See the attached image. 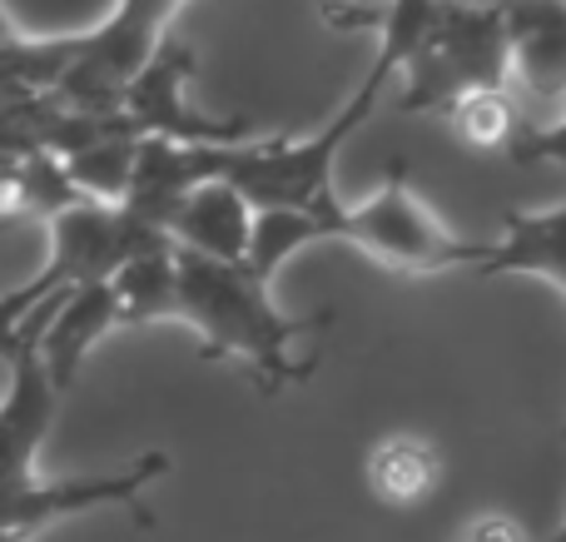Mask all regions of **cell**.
I'll return each instance as SVG.
<instances>
[{"instance_id":"d6986e66","label":"cell","mask_w":566,"mask_h":542,"mask_svg":"<svg viewBox=\"0 0 566 542\" xmlns=\"http://www.w3.org/2000/svg\"><path fill=\"white\" fill-rule=\"evenodd\" d=\"M458 542H527V538H522V528L512 523L507 513H478L468 528H462Z\"/></svg>"},{"instance_id":"ac0fdd59","label":"cell","mask_w":566,"mask_h":542,"mask_svg":"<svg viewBox=\"0 0 566 542\" xmlns=\"http://www.w3.org/2000/svg\"><path fill=\"white\" fill-rule=\"evenodd\" d=\"M303 244H318V219H313V215H293V209H259V215H254V234H249L244 269L269 284V279H274Z\"/></svg>"},{"instance_id":"5bb4252c","label":"cell","mask_w":566,"mask_h":542,"mask_svg":"<svg viewBox=\"0 0 566 542\" xmlns=\"http://www.w3.org/2000/svg\"><path fill=\"white\" fill-rule=\"evenodd\" d=\"M442 473H448V463H442L438 444L422 438V434L378 438V444L368 448V463H363L368 493L378 498L382 508H398V513L432 503L438 488H442Z\"/></svg>"},{"instance_id":"6da1fadb","label":"cell","mask_w":566,"mask_h":542,"mask_svg":"<svg viewBox=\"0 0 566 542\" xmlns=\"http://www.w3.org/2000/svg\"><path fill=\"white\" fill-rule=\"evenodd\" d=\"M175 319L199 334V358L249 364L259 394H279L308 378V358H293L298 334L328 324V309L308 319L283 314L264 279L244 264H214L189 249H175Z\"/></svg>"},{"instance_id":"8fae6325","label":"cell","mask_w":566,"mask_h":542,"mask_svg":"<svg viewBox=\"0 0 566 542\" xmlns=\"http://www.w3.org/2000/svg\"><path fill=\"white\" fill-rule=\"evenodd\" d=\"M254 215L239 189H229L224 179H199L185 199L175 205L169 219V244L189 249L199 259H214V264H244L249 254V234H254Z\"/></svg>"},{"instance_id":"8992f818","label":"cell","mask_w":566,"mask_h":542,"mask_svg":"<svg viewBox=\"0 0 566 542\" xmlns=\"http://www.w3.org/2000/svg\"><path fill=\"white\" fill-rule=\"evenodd\" d=\"M45 229H50V259L25 284V294L35 304H45L50 294H65V289H80V284H109V274L125 259L169 244L165 234L129 219L119 205H90V199L60 209Z\"/></svg>"},{"instance_id":"9c48e42d","label":"cell","mask_w":566,"mask_h":542,"mask_svg":"<svg viewBox=\"0 0 566 542\" xmlns=\"http://www.w3.org/2000/svg\"><path fill=\"white\" fill-rule=\"evenodd\" d=\"M507 85L522 125L566 115V0H502Z\"/></svg>"},{"instance_id":"9a60e30c","label":"cell","mask_w":566,"mask_h":542,"mask_svg":"<svg viewBox=\"0 0 566 542\" xmlns=\"http://www.w3.org/2000/svg\"><path fill=\"white\" fill-rule=\"evenodd\" d=\"M70 60H75V35H20L0 10V110L55 95Z\"/></svg>"},{"instance_id":"52a82bcc","label":"cell","mask_w":566,"mask_h":542,"mask_svg":"<svg viewBox=\"0 0 566 542\" xmlns=\"http://www.w3.org/2000/svg\"><path fill=\"white\" fill-rule=\"evenodd\" d=\"M169 473V454L149 448L135 463H125L119 473H95V478H20V483L0 488V533H45L60 518H80L95 508H129L139 528H155V513L145 508V493Z\"/></svg>"},{"instance_id":"277c9868","label":"cell","mask_w":566,"mask_h":542,"mask_svg":"<svg viewBox=\"0 0 566 542\" xmlns=\"http://www.w3.org/2000/svg\"><path fill=\"white\" fill-rule=\"evenodd\" d=\"M402 75H408L402 110H448L472 90H512L502 6L438 0L422 40L402 60Z\"/></svg>"},{"instance_id":"ba28073f","label":"cell","mask_w":566,"mask_h":542,"mask_svg":"<svg viewBox=\"0 0 566 542\" xmlns=\"http://www.w3.org/2000/svg\"><path fill=\"white\" fill-rule=\"evenodd\" d=\"M189 75H195V50L165 40L125 85L119 115L139 129V139H169V145H239V139H249V119H214L189 105Z\"/></svg>"},{"instance_id":"4fadbf2b","label":"cell","mask_w":566,"mask_h":542,"mask_svg":"<svg viewBox=\"0 0 566 542\" xmlns=\"http://www.w3.org/2000/svg\"><path fill=\"white\" fill-rule=\"evenodd\" d=\"M478 279L532 274L566 289V205L557 209H512L502 219V239L488 244V259L472 269Z\"/></svg>"},{"instance_id":"7c38bea8","label":"cell","mask_w":566,"mask_h":542,"mask_svg":"<svg viewBox=\"0 0 566 542\" xmlns=\"http://www.w3.org/2000/svg\"><path fill=\"white\" fill-rule=\"evenodd\" d=\"M115 329V299H109V284H80L55 294L50 304V319L35 338L40 368H45L50 388L65 394L70 384L80 378V364L90 358V348Z\"/></svg>"},{"instance_id":"30bf717a","label":"cell","mask_w":566,"mask_h":542,"mask_svg":"<svg viewBox=\"0 0 566 542\" xmlns=\"http://www.w3.org/2000/svg\"><path fill=\"white\" fill-rule=\"evenodd\" d=\"M6 368H10V388L0 398V488L35 473V448L45 444L60 408V394L50 388L45 368H40L35 338Z\"/></svg>"},{"instance_id":"2e32d148","label":"cell","mask_w":566,"mask_h":542,"mask_svg":"<svg viewBox=\"0 0 566 542\" xmlns=\"http://www.w3.org/2000/svg\"><path fill=\"white\" fill-rule=\"evenodd\" d=\"M115 329H145L175 319V244L145 249L109 274Z\"/></svg>"},{"instance_id":"e0dca14e","label":"cell","mask_w":566,"mask_h":542,"mask_svg":"<svg viewBox=\"0 0 566 542\" xmlns=\"http://www.w3.org/2000/svg\"><path fill=\"white\" fill-rule=\"evenodd\" d=\"M442 115H448L452 135L468 149H482V155H507V145L522 129V110L512 90H472V95L452 100Z\"/></svg>"},{"instance_id":"ffe728a7","label":"cell","mask_w":566,"mask_h":542,"mask_svg":"<svg viewBox=\"0 0 566 542\" xmlns=\"http://www.w3.org/2000/svg\"><path fill=\"white\" fill-rule=\"evenodd\" d=\"M552 542H566V523L557 528V533H552Z\"/></svg>"},{"instance_id":"3957f363","label":"cell","mask_w":566,"mask_h":542,"mask_svg":"<svg viewBox=\"0 0 566 542\" xmlns=\"http://www.w3.org/2000/svg\"><path fill=\"white\" fill-rule=\"evenodd\" d=\"M318 239H343L398 274H448V269H478L488 259V244L462 239L432 215L428 199L408 185L402 155L388 165V179L373 199L318 215Z\"/></svg>"},{"instance_id":"5b68a950","label":"cell","mask_w":566,"mask_h":542,"mask_svg":"<svg viewBox=\"0 0 566 542\" xmlns=\"http://www.w3.org/2000/svg\"><path fill=\"white\" fill-rule=\"evenodd\" d=\"M185 6L189 0H115L99 25L75 35V60L55 85V100L70 110H90V115L119 110L125 85L169 40V25Z\"/></svg>"},{"instance_id":"7a4b0ae2","label":"cell","mask_w":566,"mask_h":542,"mask_svg":"<svg viewBox=\"0 0 566 542\" xmlns=\"http://www.w3.org/2000/svg\"><path fill=\"white\" fill-rule=\"evenodd\" d=\"M388 80L363 75L358 90L343 100V110L313 135H264L239 139V145H179L185 179H224L229 189L249 199L254 209H293V215H328L338 209L333 189V159L348 145V135L378 110V95Z\"/></svg>"}]
</instances>
